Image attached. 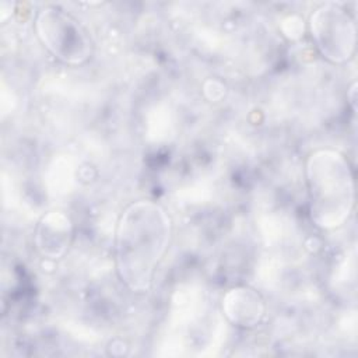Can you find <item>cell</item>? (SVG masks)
Returning a JSON list of instances; mask_svg holds the SVG:
<instances>
[{
  "mask_svg": "<svg viewBox=\"0 0 358 358\" xmlns=\"http://www.w3.org/2000/svg\"><path fill=\"white\" fill-rule=\"evenodd\" d=\"M350 94H351V98H350V102L352 105V109L355 110V84H352L351 90H350Z\"/></svg>",
  "mask_w": 358,
  "mask_h": 358,
  "instance_id": "ba28073f",
  "label": "cell"
},
{
  "mask_svg": "<svg viewBox=\"0 0 358 358\" xmlns=\"http://www.w3.org/2000/svg\"><path fill=\"white\" fill-rule=\"evenodd\" d=\"M172 239L168 211L152 200L130 203L115 231V264L120 281L133 292H147Z\"/></svg>",
  "mask_w": 358,
  "mask_h": 358,
  "instance_id": "6da1fadb",
  "label": "cell"
},
{
  "mask_svg": "<svg viewBox=\"0 0 358 358\" xmlns=\"http://www.w3.org/2000/svg\"><path fill=\"white\" fill-rule=\"evenodd\" d=\"M308 29L319 53L334 64L347 63L355 53L357 24L341 3L327 1L310 14Z\"/></svg>",
  "mask_w": 358,
  "mask_h": 358,
  "instance_id": "277c9868",
  "label": "cell"
},
{
  "mask_svg": "<svg viewBox=\"0 0 358 358\" xmlns=\"http://www.w3.org/2000/svg\"><path fill=\"white\" fill-rule=\"evenodd\" d=\"M74 225L69 214L60 210L45 213L35 228L34 242L42 257L57 260L63 257L73 241Z\"/></svg>",
  "mask_w": 358,
  "mask_h": 358,
  "instance_id": "5b68a950",
  "label": "cell"
},
{
  "mask_svg": "<svg viewBox=\"0 0 358 358\" xmlns=\"http://www.w3.org/2000/svg\"><path fill=\"white\" fill-rule=\"evenodd\" d=\"M34 27L41 43L59 62L80 66L91 57L94 45L90 32L66 10L56 6L42 7Z\"/></svg>",
  "mask_w": 358,
  "mask_h": 358,
  "instance_id": "3957f363",
  "label": "cell"
},
{
  "mask_svg": "<svg viewBox=\"0 0 358 358\" xmlns=\"http://www.w3.org/2000/svg\"><path fill=\"white\" fill-rule=\"evenodd\" d=\"M221 308L228 322L242 329L256 327L266 313L262 294L249 285L229 288L222 296Z\"/></svg>",
  "mask_w": 358,
  "mask_h": 358,
  "instance_id": "8992f818",
  "label": "cell"
},
{
  "mask_svg": "<svg viewBox=\"0 0 358 358\" xmlns=\"http://www.w3.org/2000/svg\"><path fill=\"white\" fill-rule=\"evenodd\" d=\"M309 211L316 227L333 231L343 227L355 206V183L351 165L344 154L319 148L305 164Z\"/></svg>",
  "mask_w": 358,
  "mask_h": 358,
  "instance_id": "7a4b0ae2",
  "label": "cell"
},
{
  "mask_svg": "<svg viewBox=\"0 0 358 358\" xmlns=\"http://www.w3.org/2000/svg\"><path fill=\"white\" fill-rule=\"evenodd\" d=\"M281 31L284 36L291 41L299 39L305 31V22L298 15H288L281 21Z\"/></svg>",
  "mask_w": 358,
  "mask_h": 358,
  "instance_id": "52a82bcc",
  "label": "cell"
}]
</instances>
